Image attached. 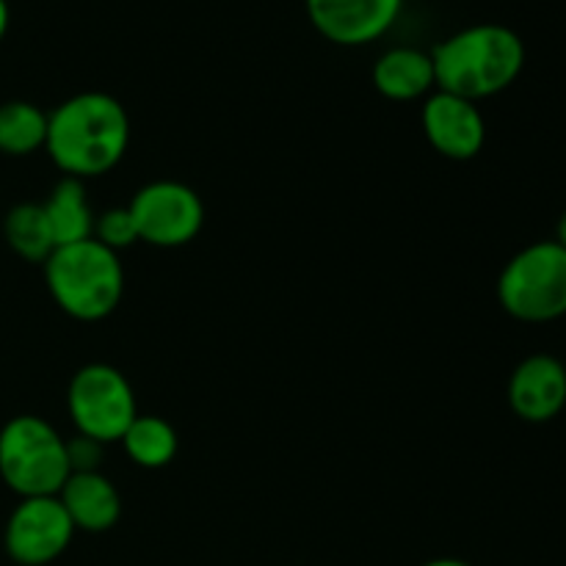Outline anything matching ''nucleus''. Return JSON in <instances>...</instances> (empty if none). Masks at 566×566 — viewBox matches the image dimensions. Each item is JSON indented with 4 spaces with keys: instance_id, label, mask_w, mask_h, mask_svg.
<instances>
[{
    "instance_id": "f257e3e1",
    "label": "nucleus",
    "mask_w": 566,
    "mask_h": 566,
    "mask_svg": "<svg viewBox=\"0 0 566 566\" xmlns=\"http://www.w3.org/2000/svg\"><path fill=\"white\" fill-rule=\"evenodd\" d=\"M130 147V116L105 92H81L48 114L50 160L75 180L108 175Z\"/></svg>"
},
{
    "instance_id": "f03ea898",
    "label": "nucleus",
    "mask_w": 566,
    "mask_h": 566,
    "mask_svg": "<svg viewBox=\"0 0 566 566\" xmlns=\"http://www.w3.org/2000/svg\"><path fill=\"white\" fill-rule=\"evenodd\" d=\"M437 88L479 103L512 86L525 66V44L512 28L481 22L451 33L429 50Z\"/></svg>"
},
{
    "instance_id": "7ed1b4c3",
    "label": "nucleus",
    "mask_w": 566,
    "mask_h": 566,
    "mask_svg": "<svg viewBox=\"0 0 566 566\" xmlns=\"http://www.w3.org/2000/svg\"><path fill=\"white\" fill-rule=\"evenodd\" d=\"M44 282L61 313L83 324L108 318L125 296L119 254L97 238L55 249L44 263Z\"/></svg>"
},
{
    "instance_id": "20e7f679",
    "label": "nucleus",
    "mask_w": 566,
    "mask_h": 566,
    "mask_svg": "<svg viewBox=\"0 0 566 566\" xmlns=\"http://www.w3.org/2000/svg\"><path fill=\"white\" fill-rule=\"evenodd\" d=\"M70 475L66 440L48 420L17 415L0 429V479L14 495H59Z\"/></svg>"
},
{
    "instance_id": "39448f33",
    "label": "nucleus",
    "mask_w": 566,
    "mask_h": 566,
    "mask_svg": "<svg viewBox=\"0 0 566 566\" xmlns=\"http://www.w3.org/2000/svg\"><path fill=\"white\" fill-rule=\"evenodd\" d=\"M497 298L509 315L542 324L566 313V249L562 243H534L503 269Z\"/></svg>"
},
{
    "instance_id": "423d86ee",
    "label": "nucleus",
    "mask_w": 566,
    "mask_h": 566,
    "mask_svg": "<svg viewBox=\"0 0 566 566\" xmlns=\"http://www.w3.org/2000/svg\"><path fill=\"white\" fill-rule=\"evenodd\" d=\"M66 409L77 434L103 446L122 442L125 431L138 418L133 385L114 365H83L66 390Z\"/></svg>"
},
{
    "instance_id": "0eeeda50",
    "label": "nucleus",
    "mask_w": 566,
    "mask_h": 566,
    "mask_svg": "<svg viewBox=\"0 0 566 566\" xmlns=\"http://www.w3.org/2000/svg\"><path fill=\"white\" fill-rule=\"evenodd\" d=\"M138 241L158 249L188 247L202 232L205 205L191 186L177 180H155L136 191L127 205Z\"/></svg>"
},
{
    "instance_id": "6e6552de",
    "label": "nucleus",
    "mask_w": 566,
    "mask_h": 566,
    "mask_svg": "<svg viewBox=\"0 0 566 566\" xmlns=\"http://www.w3.org/2000/svg\"><path fill=\"white\" fill-rule=\"evenodd\" d=\"M75 536L59 495L22 497L9 514L3 534L6 556L20 566H48L66 553Z\"/></svg>"
},
{
    "instance_id": "1a4fd4ad",
    "label": "nucleus",
    "mask_w": 566,
    "mask_h": 566,
    "mask_svg": "<svg viewBox=\"0 0 566 566\" xmlns=\"http://www.w3.org/2000/svg\"><path fill=\"white\" fill-rule=\"evenodd\" d=\"M310 25L332 44L365 48L398 22L403 0H304Z\"/></svg>"
},
{
    "instance_id": "9d476101",
    "label": "nucleus",
    "mask_w": 566,
    "mask_h": 566,
    "mask_svg": "<svg viewBox=\"0 0 566 566\" xmlns=\"http://www.w3.org/2000/svg\"><path fill=\"white\" fill-rule=\"evenodd\" d=\"M420 122H423L426 142L442 158L470 160L484 147L486 125L479 105L457 94L440 92V88L431 92L426 97Z\"/></svg>"
},
{
    "instance_id": "9b49d317",
    "label": "nucleus",
    "mask_w": 566,
    "mask_h": 566,
    "mask_svg": "<svg viewBox=\"0 0 566 566\" xmlns=\"http://www.w3.org/2000/svg\"><path fill=\"white\" fill-rule=\"evenodd\" d=\"M509 401L523 420L545 423L566 403V370L553 357H531L509 381Z\"/></svg>"
},
{
    "instance_id": "f8f14e48",
    "label": "nucleus",
    "mask_w": 566,
    "mask_h": 566,
    "mask_svg": "<svg viewBox=\"0 0 566 566\" xmlns=\"http://www.w3.org/2000/svg\"><path fill=\"white\" fill-rule=\"evenodd\" d=\"M61 506L70 514L75 531L86 534H105L122 517V497L108 475L72 473L59 492Z\"/></svg>"
},
{
    "instance_id": "ddd939ff",
    "label": "nucleus",
    "mask_w": 566,
    "mask_h": 566,
    "mask_svg": "<svg viewBox=\"0 0 566 566\" xmlns=\"http://www.w3.org/2000/svg\"><path fill=\"white\" fill-rule=\"evenodd\" d=\"M370 77H374L376 92L392 103H412V99L429 97L437 88L431 53L418 48H390L381 53Z\"/></svg>"
},
{
    "instance_id": "4468645a",
    "label": "nucleus",
    "mask_w": 566,
    "mask_h": 566,
    "mask_svg": "<svg viewBox=\"0 0 566 566\" xmlns=\"http://www.w3.org/2000/svg\"><path fill=\"white\" fill-rule=\"evenodd\" d=\"M53 227L55 247H70V243L94 238V210L88 205L86 186L75 177H64L53 186L48 202H42Z\"/></svg>"
},
{
    "instance_id": "2eb2a0df",
    "label": "nucleus",
    "mask_w": 566,
    "mask_h": 566,
    "mask_svg": "<svg viewBox=\"0 0 566 566\" xmlns=\"http://www.w3.org/2000/svg\"><path fill=\"white\" fill-rule=\"evenodd\" d=\"M3 235L11 252L25 260V263L44 265L50 254L59 249L48 213L36 202H22L11 208L3 221Z\"/></svg>"
},
{
    "instance_id": "dca6fc26",
    "label": "nucleus",
    "mask_w": 566,
    "mask_h": 566,
    "mask_svg": "<svg viewBox=\"0 0 566 566\" xmlns=\"http://www.w3.org/2000/svg\"><path fill=\"white\" fill-rule=\"evenodd\" d=\"M122 446L138 468L160 470L175 462L180 440L169 420L158 418V415H138L122 437Z\"/></svg>"
},
{
    "instance_id": "f3484780",
    "label": "nucleus",
    "mask_w": 566,
    "mask_h": 566,
    "mask_svg": "<svg viewBox=\"0 0 566 566\" xmlns=\"http://www.w3.org/2000/svg\"><path fill=\"white\" fill-rule=\"evenodd\" d=\"M48 142V114L25 99H9L0 105V153L9 158H25Z\"/></svg>"
},
{
    "instance_id": "a211bd4d",
    "label": "nucleus",
    "mask_w": 566,
    "mask_h": 566,
    "mask_svg": "<svg viewBox=\"0 0 566 566\" xmlns=\"http://www.w3.org/2000/svg\"><path fill=\"white\" fill-rule=\"evenodd\" d=\"M94 238H97L103 247L114 249L116 254H119L122 249L138 243V232H136V224H133V219H130V210L111 208V210H105V213L94 216Z\"/></svg>"
},
{
    "instance_id": "6ab92c4d",
    "label": "nucleus",
    "mask_w": 566,
    "mask_h": 566,
    "mask_svg": "<svg viewBox=\"0 0 566 566\" xmlns=\"http://www.w3.org/2000/svg\"><path fill=\"white\" fill-rule=\"evenodd\" d=\"M103 448V442L88 440L83 434H75L72 440H66V457H70L72 473H97Z\"/></svg>"
},
{
    "instance_id": "aec40b11",
    "label": "nucleus",
    "mask_w": 566,
    "mask_h": 566,
    "mask_svg": "<svg viewBox=\"0 0 566 566\" xmlns=\"http://www.w3.org/2000/svg\"><path fill=\"white\" fill-rule=\"evenodd\" d=\"M9 20H11L9 0H0V42H3L6 31H9Z\"/></svg>"
},
{
    "instance_id": "412c9836",
    "label": "nucleus",
    "mask_w": 566,
    "mask_h": 566,
    "mask_svg": "<svg viewBox=\"0 0 566 566\" xmlns=\"http://www.w3.org/2000/svg\"><path fill=\"white\" fill-rule=\"evenodd\" d=\"M423 566H473V564L462 562V558H434V562H426Z\"/></svg>"
},
{
    "instance_id": "4be33fe9",
    "label": "nucleus",
    "mask_w": 566,
    "mask_h": 566,
    "mask_svg": "<svg viewBox=\"0 0 566 566\" xmlns=\"http://www.w3.org/2000/svg\"><path fill=\"white\" fill-rule=\"evenodd\" d=\"M558 243L566 249V216L562 219V224H558Z\"/></svg>"
}]
</instances>
